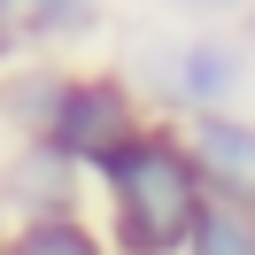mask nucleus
Here are the masks:
<instances>
[{"instance_id": "nucleus-1", "label": "nucleus", "mask_w": 255, "mask_h": 255, "mask_svg": "<svg viewBox=\"0 0 255 255\" xmlns=\"http://www.w3.org/2000/svg\"><path fill=\"white\" fill-rule=\"evenodd\" d=\"M93 178L109 186V232H116L124 255H186L209 193H201V178H193L178 131L147 124L139 139H124Z\"/></svg>"}, {"instance_id": "nucleus-2", "label": "nucleus", "mask_w": 255, "mask_h": 255, "mask_svg": "<svg viewBox=\"0 0 255 255\" xmlns=\"http://www.w3.org/2000/svg\"><path fill=\"white\" fill-rule=\"evenodd\" d=\"M139 131H147L139 93H131L116 70H62V85H54V109H47V124H39V139H47L54 155H70L78 170H101V162H109L124 139H139Z\"/></svg>"}, {"instance_id": "nucleus-3", "label": "nucleus", "mask_w": 255, "mask_h": 255, "mask_svg": "<svg viewBox=\"0 0 255 255\" xmlns=\"http://www.w3.org/2000/svg\"><path fill=\"white\" fill-rule=\"evenodd\" d=\"M248 85V54L232 39H178L155 47V93L186 116H224V101Z\"/></svg>"}, {"instance_id": "nucleus-4", "label": "nucleus", "mask_w": 255, "mask_h": 255, "mask_svg": "<svg viewBox=\"0 0 255 255\" xmlns=\"http://www.w3.org/2000/svg\"><path fill=\"white\" fill-rule=\"evenodd\" d=\"M178 147H186L193 178H201L209 201H232L255 217V124L248 116H186V131H178Z\"/></svg>"}, {"instance_id": "nucleus-5", "label": "nucleus", "mask_w": 255, "mask_h": 255, "mask_svg": "<svg viewBox=\"0 0 255 255\" xmlns=\"http://www.w3.org/2000/svg\"><path fill=\"white\" fill-rule=\"evenodd\" d=\"M0 201L16 209V224H39V217H78V162L54 155L47 139H23L16 162L0 170Z\"/></svg>"}, {"instance_id": "nucleus-6", "label": "nucleus", "mask_w": 255, "mask_h": 255, "mask_svg": "<svg viewBox=\"0 0 255 255\" xmlns=\"http://www.w3.org/2000/svg\"><path fill=\"white\" fill-rule=\"evenodd\" d=\"M0 255H109V248L85 217H39V224H16L0 240Z\"/></svg>"}, {"instance_id": "nucleus-7", "label": "nucleus", "mask_w": 255, "mask_h": 255, "mask_svg": "<svg viewBox=\"0 0 255 255\" xmlns=\"http://www.w3.org/2000/svg\"><path fill=\"white\" fill-rule=\"evenodd\" d=\"M186 255H255V217L232 209V201H209L193 240H186Z\"/></svg>"}, {"instance_id": "nucleus-8", "label": "nucleus", "mask_w": 255, "mask_h": 255, "mask_svg": "<svg viewBox=\"0 0 255 255\" xmlns=\"http://www.w3.org/2000/svg\"><path fill=\"white\" fill-rule=\"evenodd\" d=\"M0 8H16L23 23L54 31V23H85V8H93V0H0Z\"/></svg>"}, {"instance_id": "nucleus-9", "label": "nucleus", "mask_w": 255, "mask_h": 255, "mask_svg": "<svg viewBox=\"0 0 255 255\" xmlns=\"http://www.w3.org/2000/svg\"><path fill=\"white\" fill-rule=\"evenodd\" d=\"M178 8H240V0H178Z\"/></svg>"}]
</instances>
